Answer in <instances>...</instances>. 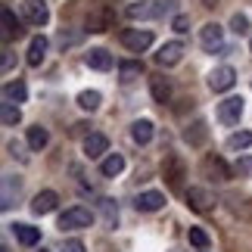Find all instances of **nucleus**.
Masks as SVG:
<instances>
[{
	"mask_svg": "<svg viewBox=\"0 0 252 252\" xmlns=\"http://www.w3.org/2000/svg\"><path fill=\"white\" fill-rule=\"evenodd\" d=\"M174 9V0H153V3H131L128 19H162Z\"/></svg>",
	"mask_w": 252,
	"mask_h": 252,
	"instance_id": "1",
	"label": "nucleus"
},
{
	"mask_svg": "<svg viewBox=\"0 0 252 252\" xmlns=\"http://www.w3.org/2000/svg\"><path fill=\"white\" fill-rule=\"evenodd\" d=\"M162 178H165V184L171 190H181L184 178H187V165H184V159L174 156V153H168L165 162H162Z\"/></svg>",
	"mask_w": 252,
	"mask_h": 252,
	"instance_id": "2",
	"label": "nucleus"
},
{
	"mask_svg": "<svg viewBox=\"0 0 252 252\" xmlns=\"http://www.w3.org/2000/svg\"><path fill=\"white\" fill-rule=\"evenodd\" d=\"M91 224H94V215H91V209H84V206L65 209L63 215H60V227L63 230H84V227H91Z\"/></svg>",
	"mask_w": 252,
	"mask_h": 252,
	"instance_id": "3",
	"label": "nucleus"
},
{
	"mask_svg": "<svg viewBox=\"0 0 252 252\" xmlns=\"http://www.w3.org/2000/svg\"><path fill=\"white\" fill-rule=\"evenodd\" d=\"M122 44L128 47V50H134V53H143V50L153 47V32H147V28H125Z\"/></svg>",
	"mask_w": 252,
	"mask_h": 252,
	"instance_id": "4",
	"label": "nucleus"
},
{
	"mask_svg": "<svg viewBox=\"0 0 252 252\" xmlns=\"http://www.w3.org/2000/svg\"><path fill=\"white\" fill-rule=\"evenodd\" d=\"M84 25H87V32H96V34L109 32V28L115 25V13H112L109 6H94L91 13H87V22Z\"/></svg>",
	"mask_w": 252,
	"mask_h": 252,
	"instance_id": "5",
	"label": "nucleus"
},
{
	"mask_svg": "<svg viewBox=\"0 0 252 252\" xmlns=\"http://www.w3.org/2000/svg\"><path fill=\"white\" fill-rule=\"evenodd\" d=\"M22 19L28 25H47L50 22V9H47L44 0H22Z\"/></svg>",
	"mask_w": 252,
	"mask_h": 252,
	"instance_id": "6",
	"label": "nucleus"
},
{
	"mask_svg": "<svg viewBox=\"0 0 252 252\" xmlns=\"http://www.w3.org/2000/svg\"><path fill=\"white\" fill-rule=\"evenodd\" d=\"M243 119V96H227L224 103H218V122L221 125H237Z\"/></svg>",
	"mask_w": 252,
	"mask_h": 252,
	"instance_id": "7",
	"label": "nucleus"
},
{
	"mask_svg": "<svg viewBox=\"0 0 252 252\" xmlns=\"http://www.w3.org/2000/svg\"><path fill=\"white\" fill-rule=\"evenodd\" d=\"M234 84H237V72L230 69V65H218V69L209 75V87H212L215 94H224V91H230Z\"/></svg>",
	"mask_w": 252,
	"mask_h": 252,
	"instance_id": "8",
	"label": "nucleus"
},
{
	"mask_svg": "<svg viewBox=\"0 0 252 252\" xmlns=\"http://www.w3.org/2000/svg\"><path fill=\"white\" fill-rule=\"evenodd\" d=\"M184 60V44L181 41H168L159 47L156 53V65H162V69H168V65H178Z\"/></svg>",
	"mask_w": 252,
	"mask_h": 252,
	"instance_id": "9",
	"label": "nucleus"
},
{
	"mask_svg": "<svg viewBox=\"0 0 252 252\" xmlns=\"http://www.w3.org/2000/svg\"><path fill=\"white\" fill-rule=\"evenodd\" d=\"M184 196H187V206L193 212H199V215L202 212H212V206H215V196H212L209 190H202V187H190Z\"/></svg>",
	"mask_w": 252,
	"mask_h": 252,
	"instance_id": "10",
	"label": "nucleus"
},
{
	"mask_svg": "<svg viewBox=\"0 0 252 252\" xmlns=\"http://www.w3.org/2000/svg\"><path fill=\"white\" fill-rule=\"evenodd\" d=\"M103 153H109V137H106V134H87L84 137V156L100 159Z\"/></svg>",
	"mask_w": 252,
	"mask_h": 252,
	"instance_id": "11",
	"label": "nucleus"
},
{
	"mask_svg": "<svg viewBox=\"0 0 252 252\" xmlns=\"http://www.w3.org/2000/svg\"><path fill=\"white\" fill-rule=\"evenodd\" d=\"M199 41L206 50H218L221 41H224V28H221L218 22H209V25H202V32H199Z\"/></svg>",
	"mask_w": 252,
	"mask_h": 252,
	"instance_id": "12",
	"label": "nucleus"
},
{
	"mask_svg": "<svg viewBox=\"0 0 252 252\" xmlns=\"http://www.w3.org/2000/svg\"><path fill=\"white\" fill-rule=\"evenodd\" d=\"M134 206H137V212H159L162 206H165V193H159V190H143Z\"/></svg>",
	"mask_w": 252,
	"mask_h": 252,
	"instance_id": "13",
	"label": "nucleus"
},
{
	"mask_svg": "<svg viewBox=\"0 0 252 252\" xmlns=\"http://www.w3.org/2000/svg\"><path fill=\"white\" fill-rule=\"evenodd\" d=\"M206 174L212 181H230L234 178V168H227V162L221 156H209L206 159Z\"/></svg>",
	"mask_w": 252,
	"mask_h": 252,
	"instance_id": "14",
	"label": "nucleus"
},
{
	"mask_svg": "<svg viewBox=\"0 0 252 252\" xmlns=\"http://www.w3.org/2000/svg\"><path fill=\"white\" fill-rule=\"evenodd\" d=\"M56 202H60V196H56L53 190H41L32 199V212H34V215H50V212L56 209Z\"/></svg>",
	"mask_w": 252,
	"mask_h": 252,
	"instance_id": "15",
	"label": "nucleus"
},
{
	"mask_svg": "<svg viewBox=\"0 0 252 252\" xmlns=\"http://www.w3.org/2000/svg\"><path fill=\"white\" fill-rule=\"evenodd\" d=\"M84 63L91 65V69H96V72H109L112 69V56H109V50H103V47L91 50V53L84 56Z\"/></svg>",
	"mask_w": 252,
	"mask_h": 252,
	"instance_id": "16",
	"label": "nucleus"
},
{
	"mask_svg": "<svg viewBox=\"0 0 252 252\" xmlns=\"http://www.w3.org/2000/svg\"><path fill=\"white\" fill-rule=\"evenodd\" d=\"M184 140L190 143V147H202V143L209 140V128H206V122H193V125H187V131H184Z\"/></svg>",
	"mask_w": 252,
	"mask_h": 252,
	"instance_id": "17",
	"label": "nucleus"
},
{
	"mask_svg": "<svg viewBox=\"0 0 252 252\" xmlns=\"http://www.w3.org/2000/svg\"><path fill=\"white\" fill-rule=\"evenodd\" d=\"M25 96H28V87H25V81H6L3 84V100L6 103H13V106H19V103H25Z\"/></svg>",
	"mask_w": 252,
	"mask_h": 252,
	"instance_id": "18",
	"label": "nucleus"
},
{
	"mask_svg": "<svg viewBox=\"0 0 252 252\" xmlns=\"http://www.w3.org/2000/svg\"><path fill=\"white\" fill-rule=\"evenodd\" d=\"M44 56H47V37L44 34H37V37H32V44H28V65H41L44 63Z\"/></svg>",
	"mask_w": 252,
	"mask_h": 252,
	"instance_id": "19",
	"label": "nucleus"
},
{
	"mask_svg": "<svg viewBox=\"0 0 252 252\" xmlns=\"http://www.w3.org/2000/svg\"><path fill=\"white\" fill-rule=\"evenodd\" d=\"M131 137H134V143L147 147V143L153 140V122L150 119H137V122L131 125Z\"/></svg>",
	"mask_w": 252,
	"mask_h": 252,
	"instance_id": "20",
	"label": "nucleus"
},
{
	"mask_svg": "<svg viewBox=\"0 0 252 252\" xmlns=\"http://www.w3.org/2000/svg\"><path fill=\"white\" fill-rule=\"evenodd\" d=\"M0 19H3V34H6V37H19V34H22V19H19L9 6H3Z\"/></svg>",
	"mask_w": 252,
	"mask_h": 252,
	"instance_id": "21",
	"label": "nucleus"
},
{
	"mask_svg": "<svg viewBox=\"0 0 252 252\" xmlns=\"http://www.w3.org/2000/svg\"><path fill=\"white\" fill-rule=\"evenodd\" d=\"M100 171H103V178H115V174H122L125 171V156H122V153H109V156L103 159Z\"/></svg>",
	"mask_w": 252,
	"mask_h": 252,
	"instance_id": "22",
	"label": "nucleus"
},
{
	"mask_svg": "<svg viewBox=\"0 0 252 252\" xmlns=\"http://www.w3.org/2000/svg\"><path fill=\"white\" fill-rule=\"evenodd\" d=\"M13 234H16V240L22 246H34L37 240H41V230L32 227V224H13Z\"/></svg>",
	"mask_w": 252,
	"mask_h": 252,
	"instance_id": "23",
	"label": "nucleus"
},
{
	"mask_svg": "<svg viewBox=\"0 0 252 252\" xmlns=\"http://www.w3.org/2000/svg\"><path fill=\"white\" fill-rule=\"evenodd\" d=\"M150 91H153V100L156 103H171V84L165 78H150Z\"/></svg>",
	"mask_w": 252,
	"mask_h": 252,
	"instance_id": "24",
	"label": "nucleus"
},
{
	"mask_svg": "<svg viewBox=\"0 0 252 252\" xmlns=\"http://www.w3.org/2000/svg\"><path fill=\"white\" fill-rule=\"evenodd\" d=\"M47 143H50V134H47V128H41V125L28 128V147H32L34 153H41Z\"/></svg>",
	"mask_w": 252,
	"mask_h": 252,
	"instance_id": "25",
	"label": "nucleus"
},
{
	"mask_svg": "<svg viewBox=\"0 0 252 252\" xmlns=\"http://www.w3.org/2000/svg\"><path fill=\"white\" fill-rule=\"evenodd\" d=\"M119 75H122V81H134L137 75H143V63L125 60V63H119Z\"/></svg>",
	"mask_w": 252,
	"mask_h": 252,
	"instance_id": "26",
	"label": "nucleus"
},
{
	"mask_svg": "<svg viewBox=\"0 0 252 252\" xmlns=\"http://www.w3.org/2000/svg\"><path fill=\"white\" fill-rule=\"evenodd\" d=\"M13 193H19V184L6 174V178H3V196H0V209H3V212L13 209Z\"/></svg>",
	"mask_w": 252,
	"mask_h": 252,
	"instance_id": "27",
	"label": "nucleus"
},
{
	"mask_svg": "<svg viewBox=\"0 0 252 252\" xmlns=\"http://www.w3.org/2000/svg\"><path fill=\"white\" fill-rule=\"evenodd\" d=\"M252 147V131H237L227 137V150H249Z\"/></svg>",
	"mask_w": 252,
	"mask_h": 252,
	"instance_id": "28",
	"label": "nucleus"
},
{
	"mask_svg": "<svg viewBox=\"0 0 252 252\" xmlns=\"http://www.w3.org/2000/svg\"><path fill=\"white\" fill-rule=\"evenodd\" d=\"M0 122L6 125V128H13V125L22 122V112H19V106L13 103H3V109H0Z\"/></svg>",
	"mask_w": 252,
	"mask_h": 252,
	"instance_id": "29",
	"label": "nucleus"
},
{
	"mask_svg": "<svg viewBox=\"0 0 252 252\" xmlns=\"http://www.w3.org/2000/svg\"><path fill=\"white\" fill-rule=\"evenodd\" d=\"M100 100H103V96L96 94V91H81L78 94V106H81L84 112H94L96 106H100Z\"/></svg>",
	"mask_w": 252,
	"mask_h": 252,
	"instance_id": "30",
	"label": "nucleus"
},
{
	"mask_svg": "<svg viewBox=\"0 0 252 252\" xmlns=\"http://www.w3.org/2000/svg\"><path fill=\"white\" fill-rule=\"evenodd\" d=\"M187 240H190V243L196 246L199 252H206V249H209V234H206L202 227H190V230H187Z\"/></svg>",
	"mask_w": 252,
	"mask_h": 252,
	"instance_id": "31",
	"label": "nucleus"
},
{
	"mask_svg": "<svg viewBox=\"0 0 252 252\" xmlns=\"http://www.w3.org/2000/svg\"><path fill=\"white\" fill-rule=\"evenodd\" d=\"M230 32H234V34H246L249 32V19L243 13H237L234 19H230Z\"/></svg>",
	"mask_w": 252,
	"mask_h": 252,
	"instance_id": "32",
	"label": "nucleus"
},
{
	"mask_svg": "<svg viewBox=\"0 0 252 252\" xmlns=\"http://www.w3.org/2000/svg\"><path fill=\"white\" fill-rule=\"evenodd\" d=\"M234 174H237V178H249V174H252V156L240 159L237 165H234Z\"/></svg>",
	"mask_w": 252,
	"mask_h": 252,
	"instance_id": "33",
	"label": "nucleus"
},
{
	"mask_svg": "<svg viewBox=\"0 0 252 252\" xmlns=\"http://www.w3.org/2000/svg\"><path fill=\"white\" fill-rule=\"evenodd\" d=\"M171 28H174L178 34L190 32V19H187V16H174V19H171Z\"/></svg>",
	"mask_w": 252,
	"mask_h": 252,
	"instance_id": "34",
	"label": "nucleus"
},
{
	"mask_svg": "<svg viewBox=\"0 0 252 252\" xmlns=\"http://www.w3.org/2000/svg\"><path fill=\"white\" fill-rule=\"evenodd\" d=\"M103 212H106V218H109V224H115V221H119V212L112 209V199H103Z\"/></svg>",
	"mask_w": 252,
	"mask_h": 252,
	"instance_id": "35",
	"label": "nucleus"
},
{
	"mask_svg": "<svg viewBox=\"0 0 252 252\" xmlns=\"http://www.w3.org/2000/svg\"><path fill=\"white\" fill-rule=\"evenodd\" d=\"M63 252H87V249H84V243H81V240H69V243L63 246Z\"/></svg>",
	"mask_w": 252,
	"mask_h": 252,
	"instance_id": "36",
	"label": "nucleus"
},
{
	"mask_svg": "<svg viewBox=\"0 0 252 252\" xmlns=\"http://www.w3.org/2000/svg\"><path fill=\"white\" fill-rule=\"evenodd\" d=\"M78 41H81V34H65V32L60 34V44H63V47H65V44H78Z\"/></svg>",
	"mask_w": 252,
	"mask_h": 252,
	"instance_id": "37",
	"label": "nucleus"
},
{
	"mask_svg": "<svg viewBox=\"0 0 252 252\" xmlns=\"http://www.w3.org/2000/svg\"><path fill=\"white\" fill-rule=\"evenodd\" d=\"M13 69V53H3V72Z\"/></svg>",
	"mask_w": 252,
	"mask_h": 252,
	"instance_id": "38",
	"label": "nucleus"
},
{
	"mask_svg": "<svg viewBox=\"0 0 252 252\" xmlns=\"http://www.w3.org/2000/svg\"><path fill=\"white\" fill-rule=\"evenodd\" d=\"M202 3H206V6H218V0H202Z\"/></svg>",
	"mask_w": 252,
	"mask_h": 252,
	"instance_id": "39",
	"label": "nucleus"
},
{
	"mask_svg": "<svg viewBox=\"0 0 252 252\" xmlns=\"http://www.w3.org/2000/svg\"><path fill=\"white\" fill-rule=\"evenodd\" d=\"M249 50H252V37H249Z\"/></svg>",
	"mask_w": 252,
	"mask_h": 252,
	"instance_id": "40",
	"label": "nucleus"
}]
</instances>
